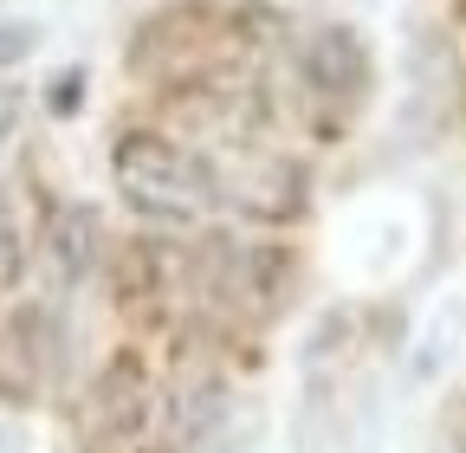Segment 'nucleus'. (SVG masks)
Instances as JSON below:
<instances>
[{"instance_id": "nucleus-1", "label": "nucleus", "mask_w": 466, "mask_h": 453, "mask_svg": "<svg viewBox=\"0 0 466 453\" xmlns=\"http://www.w3.org/2000/svg\"><path fill=\"white\" fill-rule=\"evenodd\" d=\"M116 188H124V201L137 214H156V220H201L220 201L208 162L188 156L182 143H162V136L116 143Z\"/></svg>"}, {"instance_id": "nucleus-2", "label": "nucleus", "mask_w": 466, "mask_h": 453, "mask_svg": "<svg viewBox=\"0 0 466 453\" xmlns=\"http://www.w3.org/2000/svg\"><path fill=\"white\" fill-rule=\"evenodd\" d=\"M305 78H311V91H324V97H337V104L363 97V91H370V45L350 33V26L311 33V45H305Z\"/></svg>"}, {"instance_id": "nucleus-3", "label": "nucleus", "mask_w": 466, "mask_h": 453, "mask_svg": "<svg viewBox=\"0 0 466 453\" xmlns=\"http://www.w3.org/2000/svg\"><path fill=\"white\" fill-rule=\"evenodd\" d=\"M97 214L91 207H58L52 220H46V259H52V272H58V286H78V278L97 266Z\"/></svg>"}, {"instance_id": "nucleus-4", "label": "nucleus", "mask_w": 466, "mask_h": 453, "mask_svg": "<svg viewBox=\"0 0 466 453\" xmlns=\"http://www.w3.org/2000/svg\"><path fill=\"white\" fill-rule=\"evenodd\" d=\"M20 124H26V97L14 85H0V156L20 143Z\"/></svg>"}, {"instance_id": "nucleus-5", "label": "nucleus", "mask_w": 466, "mask_h": 453, "mask_svg": "<svg viewBox=\"0 0 466 453\" xmlns=\"http://www.w3.org/2000/svg\"><path fill=\"white\" fill-rule=\"evenodd\" d=\"M20 272V247H14V220H7V207H0V286Z\"/></svg>"}, {"instance_id": "nucleus-6", "label": "nucleus", "mask_w": 466, "mask_h": 453, "mask_svg": "<svg viewBox=\"0 0 466 453\" xmlns=\"http://www.w3.org/2000/svg\"><path fill=\"white\" fill-rule=\"evenodd\" d=\"M33 52V26H0V59H26Z\"/></svg>"}]
</instances>
